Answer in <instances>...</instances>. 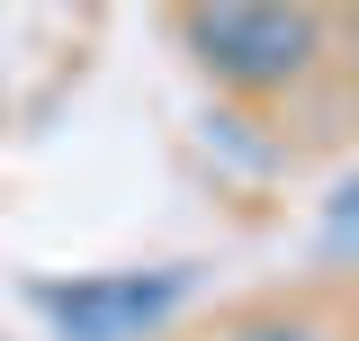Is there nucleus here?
Returning <instances> with one entry per match:
<instances>
[{"label":"nucleus","instance_id":"nucleus-3","mask_svg":"<svg viewBox=\"0 0 359 341\" xmlns=\"http://www.w3.org/2000/svg\"><path fill=\"white\" fill-rule=\"evenodd\" d=\"M224 341H314L306 323H243V333H224Z\"/></svg>","mask_w":359,"mask_h":341},{"label":"nucleus","instance_id":"nucleus-2","mask_svg":"<svg viewBox=\"0 0 359 341\" xmlns=\"http://www.w3.org/2000/svg\"><path fill=\"white\" fill-rule=\"evenodd\" d=\"M54 341H153L189 305V269H81V279H36L27 288Z\"/></svg>","mask_w":359,"mask_h":341},{"label":"nucleus","instance_id":"nucleus-1","mask_svg":"<svg viewBox=\"0 0 359 341\" xmlns=\"http://www.w3.org/2000/svg\"><path fill=\"white\" fill-rule=\"evenodd\" d=\"M180 45L216 90L269 99V90H297L314 72L323 18H314V0H189L180 9Z\"/></svg>","mask_w":359,"mask_h":341}]
</instances>
